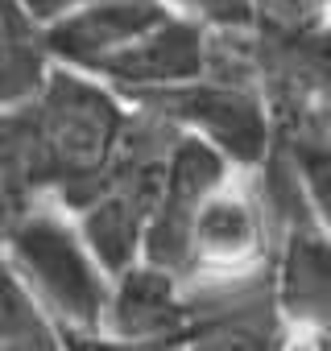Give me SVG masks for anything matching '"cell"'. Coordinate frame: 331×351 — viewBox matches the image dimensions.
<instances>
[{
	"instance_id": "cell-1",
	"label": "cell",
	"mask_w": 331,
	"mask_h": 351,
	"mask_svg": "<svg viewBox=\"0 0 331 351\" xmlns=\"http://www.w3.org/2000/svg\"><path fill=\"white\" fill-rule=\"evenodd\" d=\"M17 112L25 120L46 191L62 207H75L108 169L133 104L100 75L54 62L42 91Z\"/></svg>"
},
{
	"instance_id": "cell-2",
	"label": "cell",
	"mask_w": 331,
	"mask_h": 351,
	"mask_svg": "<svg viewBox=\"0 0 331 351\" xmlns=\"http://www.w3.org/2000/svg\"><path fill=\"white\" fill-rule=\"evenodd\" d=\"M0 244L34 285L38 302L58 326L62 347H104L112 273L83 240L71 207H62L58 199L30 207L0 232Z\"/></svg>"
},
{
	"instance_id": "cell-3",
	"label": "cell",
	"mask_w": 331,
	"mask_h": 351,
	"mask_svg": "<svg viewBox=\"0 0 331 351\" xmlns=\"http://www.w3.org/2000/svg\"><path fill=\"white\" fill-rule=\"evenodd\" d=\"M257 173L273 215L269 277H273V302H277L286 347L331 351V232L310 211L277 145Z\"/></svg>"
},
{
	"instance_id": "cell-4",
	"label": "cell",
	"mask_w": 331,
	"mask_h": 351,
	"mask_svg": "<svg viewBox=\"0 0 331 351\" xmlns=\"http://www.w3.org/2000/svg\"><path fill=\"white\" fill-rule=\"evenodd\" d=\"M273 256V215L257 169H232L228 182L203 203L191 252L179 277L187 281H236L269 273Z\"/></svg>"
},
{
	"instance_id": "cell-5",
	"label": "cell",
	"mask_w": 331,
	"mask_h": 351,
	"mask_svg": "<svg viewBox=\"0 0 331 351\" xmlns=\"http://www.w3.org/2000/svg\"><path fill=\"white\" fill-rule=\"evenodd\" d=\"M232 169H240V165H232L212 141L179 128V136L170 145V161H166V182H161V195H157V207H153V219L145 232V256L141 261H153L170 273H183L195 219H199L203 203L228 182Z\"/></svg>"
},
{
	"instance_id": "cell-6",
	"label": "cell",
	"mask_w": 331,
	"mask_h": 351,
	"mask_svg": "<svg viewBox=\"0 0 331 351\" xmlns=\"http://www.w3.org/2000/svg\"><path fill=\"white\" fill-rule=\"evenodd\" d=\"M191 330V298L179 273L137 261L112 277L104 310V347H183Z\"/></svg>"
},
{
	"instance_id": "cell-7",
	"label": "cell",
	"mask_w": 331,
	"mask_h": 351,
	"mask_svg": "<svg viewBox=\"0 0 331 351\" xmlns=\"http://www.w3.org/2000/svg\"><path fill=\"white\" fill-rule=\"evenodd\" d=\"M203 66H207V25L179 9H166L141 38L116 50L95 75L112 83L124 99H137L149 91L179 87L203 75Z\"/></svg>"
},
{
	"instance_id": "cell-8",
	"label": "cell",
	"mask_w": 331,
	"mask_h": 351,
	"mask_svg": "<svg viewBox=\"0 0 331 351\" xmlns=\"http://www.w3.org/2000/svg\"><path fill=\"white\" fill-rule=\"evenodd\" d=\"M166 9V0H83V5L46 21L54 62L95 75L116 50L141 38Z\"/></svg>"
},
{
	"instance_id": "cell-9",
	"label": "cell",
	"mask_w": 331,
	"mask_h": 351,
	"mask_svg": "<svg viewBox=\"0 0 331 351\" xmlns=\"http://www.w3.org/2000/svg\"><path fill=\"white\" fill-rule=\"evenodd\" d=\"M54 71L46 21L30 0H0V112L25 108Z\"/></svg>"
},
{
	"instance_id": "cell-10",
	"label": "cell",
	"mask_w": 331,
	"mask_h": 351,
	"mask_svg": "<svg viewBox=\"0 0 331 351\" xmlns=\"http://www.w3.org/2000/svg\"><path fill=\"white\" fill-rule=\"evenodd\" d=\"M62 347L58 326L38 302L25 273L0 244V351H54Z\"/></svg>"
},
{
	"instance_id": "cell-11",
	"label": "cell",
	"mask_w": 331,
	"mask_h": 351,
	"mask_svg": "<svg viewBox=\"0 0 331 351\" xmlns=\"http://www.w3.org/2000/svg\"><path fill=\"white\" fill-rule=\"evenodd\" d=\"M249 5H253V29L265 42L302 38L331 17L327 0H249Z\"/></svg>"
},
{
	"instance_id": "cell-12",
	"label": "cell",
	"mask_w": 331,
	"mask_h": 351,
	"mask_svg": "<svg viewBox=\"0 0 331 351\" xmlns=\"http://www.w3.org/2000/svg\"><path fill=\"white\" fill-rule=\"evenodd\" d=\"M166 5L203 21V25H253L249 0H166Z\"/></svg>"
},
{
	"instance_id": "cell-13",
	"label": "cell",
	"mask_w": 331,
	"mask_h": 351,
	"mask_svg": "<svg viewBox=\"0 0 331 351\" xmlns=\"http://www.w3.org/2000/svg\"><path fill=\"white\" fill-rule=\"evenodd\" d=\"M75 5H83V0H30V9H34L42 21H50V17H58V13H67V9H75Z\"/></svg>"
}]
</instances>
